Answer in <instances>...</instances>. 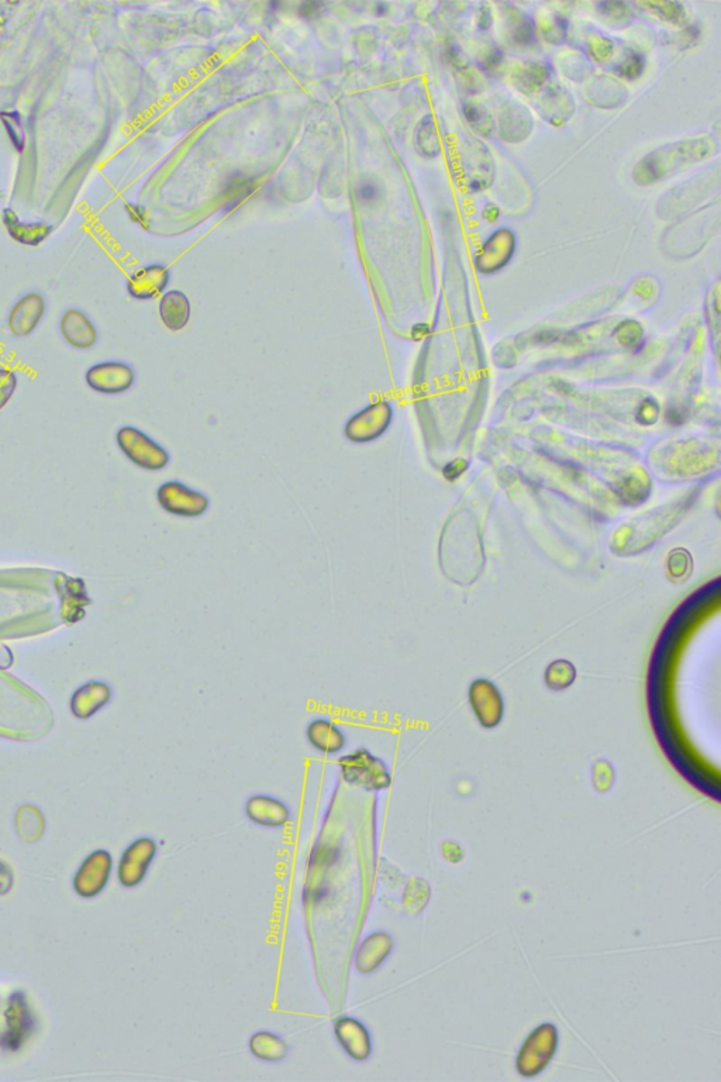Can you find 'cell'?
I'll use <instances>...</instances> for the list:
<instances>
[{"label": "cell", "mask_w": 721, "mask_h": 1082, "mask_svg": "<svg viewBox=\"0 0 721 1082\" xmlns=\"http://www.w3.org/2000/svg\"><path fill=\"white\" fill-rule=\"evenodd\" d=\"M559 1046V1031L554 1023L537 1026L521 1044L516 1056V1071L523 1078H536L554 1060Z\"/></svg>", "instance_id": "1"}, {"label": "cell", "mask_w": 721, "mask_h": 1082, "mask_svg": "<svg viewBox=\"0 0 721 1082\" xmlns=\"http://www.w3.org/2000/svg\"><path fill=\"white\" fill-rule=\"evenodd\" d=\"M340 773L345 783L365 791H385L392 786V774L387 763L367 748H357L339 760Z\"/></svg>", "instance_id": "2"}, {"label": "cell", "mask_w": 721, "mask_h": 1082, "mask_svg": "<svg viewBox=\"0 0 721 1082\" xmlns=\"http://www.w3.org/2000/svg\"><path fill=\"white\" fill-rule=\"evenodd\" d=\"M116 443L128 460L143 470L161 471L170 464L168 451L140 428L133 426L118 428Z\"/></svg>", "instance_id": "3"}, {"label": "cell", "mask_w": 721, "mask_h": 1082, "mask_svg": "<svg viewBox=\"0 0 721 1082\" xmlns=\"http://www.w3.org/2000/svg\"><path fill=\"white\" fill-rule=\"evenodd\" d=\"M392 418L393 410L389 402L378 400L370 403L348 419L344 428L345 438L355 444L372 443L387 433Z\"/></svg>", "instance_id": "4"}, {"label": "cell", "mask_w": 721, "mask_h": 1082, "mask_svg": "<svg viewBox=\"0 0 721 1082\" xmlns=\"http://www.w3.org/2000/svg\"><path fill=\"white\" fill-rule=\"evenodd\" d=\"M157 499L166 513L183 519L201 518L211 506L208 496L178 481L163 484L158 488Z\"/></svg>", "instance_id": "5"}, {"label": "cell", "mask_w": 721, "mask_h": 1082, "mask_svg": "<svg viewBox=\"0 0 721 1082\" xmlns=\"http://www.w3.org/2000/svg\"><path fill=\"white\" fill-rule=\"evenodd\" d=\"M88 387L102 395H120L127 392L136 382L133 368L120 361H106L92 365L85 375Z\"/></svg>", "instance_id": "6"}, {"label": "cell", "mask_w": 721, "mask_h": 1082, "mask_svg": "<svg viewBox=\"0 0 721 1082\" xmlns=\"http://www.w3.org/2000/svg\"><path fill=\"white\" fill-rule=\"evenodd\" d=\"M468 698L479 725L485 729H495L501 725L504 702L495 683L485 678H478L471 683Z\"/></svg>", "instance_id": "7"}, {"label": "cell", "mask_w": 721, "mask_h": 1082, "mask_svg": "<svg viewBox=\"0 0 721 1082\" xmlns=\"http://www.w3.org/2000/svg\"><path fill=\"white\" fill-rule=\"evenodd\" d=\"M332 1030L342 1050L351 1060L357 1063L370 1060L372 1054V1039L362 1021L352 1016H340L339 1019H335Z\"/></svg>", "instance_id": "8"}, {"label": "cell", "mask_w": 721, "mask_h": 1082, "mask_svg": "<svg viewBox=\"0 0 721 1082\" xmlns=\"http://www.w3.org/2000/svg\"><path fill=\"white\" fill-rule=\"evenodd\" d=\"M395 940L387 932H374L367 936L355 953V970L360 974H372L392 955Z\"/></svg>", "instance_id": "9"}, {"label": "cell", "mask_w": 721, "mask_h": 1082, "mask_svg": "<svg viewBox=\"0 0 721 1082\" xmlns=\"http://www.w3.org/2000/svg\"><path fill=\"white\" fill-rule=\"evenodd\" d=\"M246 814L252 823L268 829H278L291 821V809L281 799L269 795H254L247 799Z\"/></svg>", "instance_id": "10"}, {"label": "cell", "mask_w": 721, "mask_h": 1082, "mask_svg": "<svg viewBox=\"0 0 721 1082\" xmlns=\"http://www.w3.org/2000/svg\"><path fill=\"white\" fill-rule=\"evenodd\" d=\"M45 314V300L40 294H27L10 310V333L16 337H27L39 326Z\"/></svg>", "instance_id": "11"}, {"label": "cell", "mask_w": 721, "mask_h": 1082, "mask_svg": "<svg viewBox=\"0 0 721 1082\" xmlns=\"http://www.w3.org/2000/svg\"><path fill=\"white\" fill-rule=\"evenodd\" d=\"M170 271L163 264L143 267L130 275L127 281V292L135 299H154L165 291V287L170 284Z\"/></svg>", "instance_id": "12"}, {"label": "cell", "mask_w": 721, "mask_h": 1082, "mask_svg": "<svg viewBox=\"0 0 721 1082\" xmlns=\"http://www.w3.org/2000/svg\"><path fill=\"white\" fill-rule=\"evenodd\" d=\"M307 743L324 756L342 753L347 746L344 731L326 718H316L309 721L306 728Z\"/></svg>", "instance_id": "13"}, {"label": "cell", "mask_w": 721, "mask_h": 1082, "mask_svg": "<svg viewBox=\"0 0 721 1082\" xmlns=\"http://www.w3.org/2000/svg\"><path fill=\"white\" fill-rule=\"evenodd\" d=\"M60 329H61L65 342L77 350H89L98 342V330H96L95 325L80 310H67L62 315Z\"/></svg>", "instance_id": "14"}, {"label": "cell", "mask_w": 721, "mask_h": 1082, "mask_svg": "<svg viewBox=\"0 0 721 1082\" xmlns=\"http://www.w3.org/2000/svg\"><path fill=\"white\" fill-rule=\"evenodd\" d=\"M157 852V844L151 839H141L136 842L131 849L126 852L123 861V882L128 887L137 885L144 875L147 874L148 867L153 862Z\"/></svg>", "instance_id": "15"}, {"label": "cell", "mask_w": 721, "mask_h": 1082, "mask_svg": "<svg viewBox=\"0 0 721 1082\" xmlns=\"http://www.w3.org/2000/svg\"><path fill=\"white\" fill-rule=\"evenodd\" d=\"M4 223L10 237L24 246H39L52 233V227L48 224L23 223L12 209H5Z\"/></svg>", "instance_id": "16"}, {"label": "cell", "mask_w": 721, "mask_h": 1082, "mask_svg": "<svg viewBox=\"0 0 721 1082\" xmlns=\"http://www.w3.org/2000/svg\"><path fill=\"white\" fill-rule=\"evenodd\" d=\"M160 316L168 329L179 332L186 327L191 319V302L181 291H170L160 302Z\"/></svg>", "instance_id": "17"}, {"label": "cell", "mask_w": 721, "mask_h": 1082, "mask_svg": "<svg viewBox=\"0 0 721 1082\" xmlns=\"http://www.w3.org/2000/svg\"><path fill=\"white\" fill-rule=\"evenodd\" d=\"M249 1051L257 1060L266 1063H281L289 1054V1046L281 1036L271 1031H257L249 1039Z\"/></svg>", "instance_id": "18"}, {"label": "cell", "mask_w": 721, "mask_h": 1082, "mask_svg": "<svg viewBox=\"0 0 721 1082\" xmlns=\"http://www.w3.org/2000/svg\"><path fill=\"white\" fill-rule=\"evenodd\" d=\"M575 680H576V668L571 661L564 660V658L552 661L544 673V681H546L548 690L551 691L568 690Z\"/></svg>", "instance_id": "19"}, {"label": "cell", "mask_w": 721, "mask_h": 1082, "mask_svg": "<svg viewBox=\"0 0 721 1082\" xmlns=\"http://www.w3.org/2000/svg\"><path fill=\"white\" fill-rule=\"evenodd\" d=\"M431 888L423 879H412L406 885L403 894V907L410 917H416L427 907L430 900Z\"/></svg>", "instance_id": "20"}, {"label": "cell", "mask_w": 721, "mask_h": 1082, "mask_svg": "<svg viewBox=\"0 0 721 1082\" xmlns=\"http://www.w3.org/2000/svg\"><path fill=\"white\" fill-rule=\"evenodd\" d=\"M668 575L674 582H682L689 579L692 572V560L689 552L685 550H674L668 557Z\"/></svg>", "instance_id": "21"}, {"label": "cell", "mask_w": 721, "mask_h": 1082, "mask_svg": "<svg viewBox=\"0 0 721 1082\" xmlns=\"http://www.w3.org/2000/svg\"><path fill=\"white\" fill-rule=\"evenodd\" d=\"M0 120L4 122L5 128H6L7 135H9L10 141L14 144L17 151L24 150L26 146V133L23 127L22 118L17 112H2L0 113Z\"/></svg>", "instance_id": "22"}, {"label": "cell", "mask_w": 721, "mask_h": 1082, "mask_svg": "<svg viewBox=\"0 0 721 1082\" xmlns=\"http://www.w3.org/2000/svg\"><path fill=\"white\" fill-rule=\"evenodd\" d=\"M616 779V773L613 768L612 764L607 760H597L594 764L592 769V781H594L595 789L600 794L609 792L612 789L613 784Z\"/></svg>", "instance_id": "23"}, {"label": "cell", "mask_w": 721, "mask_h": 1082, "mask_svg": "<svg viewBox=\"0 0 721 1082\" xmlns=\"http://www.w3.org/2000/svg\"><path fill=\"white\" fill-rule=\"evenodd\" d=\"M17 375L7 368H0V410L10 402L17 390Z\"/></svg>", "instance_id": "24"}, {"label": "cell", "mask_w": 721, "mask_h": 1082, "mask_svg": "<svg viewBox=\"0 0 721 1082\" xmlns=\"http://www.w3.org/2000/svg\"><path fill=\"white\" fill-rule=\"evenodd\" d=\"M441 851H443L444 859L447 860V861L460 862L461 860H464V851L460 844L451 842V840L444 842Z\"/></svg>", "instance_id": "25"}, {"label": "cell", "mask_w": 721, "mask_h": 1082, "mask_svg": "<svg viewBox=\"0 0 721 1082\" xmlns=\"http://www.w3.org/2000/svg\"><path fill=\"white\" fill-rule=\"evenodd\" d=\"M357 195L360 201H374V199L378 196L377 185H375L374 183H370V181H365V183H362L360 186H358Z\"/></svg>", "instance_id": "26"}]
</instances>
